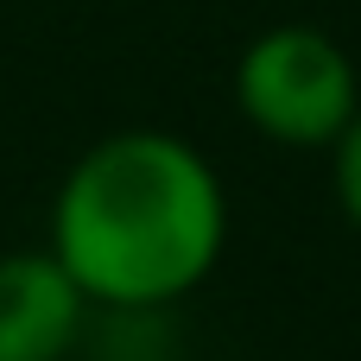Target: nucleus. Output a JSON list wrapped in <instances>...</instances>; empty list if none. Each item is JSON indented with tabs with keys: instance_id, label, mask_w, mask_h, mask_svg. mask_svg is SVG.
<instances>
[{
	"instance_id": "1",
	"label": "nucleus",
	"mask_w": 361,
	"mask_h": 361,
	"mask_svg": "<svg viewBox=\"0 0 361 361\" xmlns=\"http://www.w3.org/2000/svg\"><path fill=\"white\" fill-rule=\"evenodd\" d=\"M44 247L95 311H171L228 254L222 171L171 127H114L57 178Z\"/></svg>"
},
{
	"instance_id": "2",
	"label": "nucleus",
	"mask_w": 361,
	"mask_h": 361,
	"mask_svg": "<svg viewBox=\"0 0 361 361\" xmlns=\"http://www.w3.org/2000/svg\"><path fill=\"white\" fill-rule=\"evenodd\" d=\"M235 114L286 152H330L361 114V70L324 25H267L235 57Z\"/></svg>"
},
{
	"instance_id": "3",
	"label": "nucleus",
	"mask_w": 361,
	"mask_h": 361,
	"mask_svg": "<svg viewBox=\"0 0 361 361\" xmlns=\"http://www.w3.org/2000/svg\"><path fill=\"white\" fill-rule=\"evenodd\" d=\"M89 292L51 247L0 254V361H70L89 336Z\"/></svg>"
},
{
	"instance_id": "4",
	"label": "nucleus",
	"mask_w": 361,
	"mask_h": 361,
	"mask_svg": "<svg viewBox=\"0 0 361 361\" xmlns=\"http://www.w3.org/2000/svg\"><path fill=\"white\" fill-rule=\"evenodd\" d=\"M330 197H336L343 222L361 235V114L336 133V146H330Z\"/></svg>"
}]
</instances>
